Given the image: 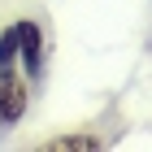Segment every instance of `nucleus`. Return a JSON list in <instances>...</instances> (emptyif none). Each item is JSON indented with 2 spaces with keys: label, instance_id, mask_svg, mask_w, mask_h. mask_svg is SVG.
Listing matches in <instances>:
<instances>
[{
  "label": "nucleus",
  "instance_id": "nucleus-1",
  "mask_svg": "<svg viewBox=\"0 0 152 152\" xmlns=\"http://www.w3.org/2000/svg\"><path fill=\"white\" fill-rule=\"evenodd\" d=\"M26 113V83L13 74V65H0V122L13 126V122H22Z\"/></svg>",
  "mask_w": 152,
  "mask_h": 152
},
{
  "label": "nucleus",
  "instance_id": "nucleus-2",
  "mask_svg": "<svg viewBox=\"0 0 152 152\" xmlns=\"http://www.w3.org/2000/svg\"><path fill=\"white\" fill-rule=\"evenodd\" d=\"M18 57L26 61V74H31V78L44 74V35H39L35 22H22V26H18Z\"/></svg>",
  "mask_w": 152,
  "mask_h": 152
},
{
  "label": "nucleus",
  "instance_id": "nucleus-3",
  "mask_svg": "<svg viewBox=\"0 0 152 152\" xmlns=\"http://www.w3.org/2000/svg\"><path fill=\"white\" fill-rule=\"evenodd\" d=\"M48 148H52V152H96V148H100V139H96V135H61V139H52V143H48Z\"/></svg>",
  "mask_w": 152,
  "mask_h": 152
},
{
  "label": "nucleus",
  "instance_id": "nucleus-4",
  "mask_svg": "<svg viewBox=\"0 0 152 152\" xmlns=\"http://www.w3.org/2000/svg\"><path fill=\"white\" fill-rule=\"evenodd\" d=\"M13 57H18V26L0 35V65H13Z\"/></svg>",
  "mask_w": 152,
  "mask_h": 152
}]
</instances>
